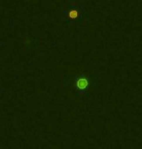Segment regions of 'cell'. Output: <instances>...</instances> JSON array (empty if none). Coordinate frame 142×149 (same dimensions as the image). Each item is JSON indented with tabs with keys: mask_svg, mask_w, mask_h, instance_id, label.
I'll return each instance as SVG.
<instances>
[{
	"mask_svg": "<svg viewBox=\"0 0 142 149\" xmlns=\"http://www.w3.org/2000/svg\"><path fill=\"white\" fill-rule=\"evenodd\" d=\"M78 11H76V10H72V11H70L69 12V14H68V17H71V19H76V17H78Z\"/></svg>",
	"mask_w": 142,
	"mask_h": 149,
	"instance_id": "obj_2",
	"label": "cell"
},
{
	"mask_svg": "<svg viewBox=\"0 0 142 149\" xmlns=\"http://www.w3.org/2000/svg\"><path fill=\"white\" fill-rule=\"evenodd\" d=\"M88 85V80L86 79H80L77 81V87L80 89H84L86 88Z\"/></svg>",
	"mask_w": 142,
	"mask_h": 149,
	"instance_id": "obj_1",
	"label": "cell"
}]
</instances>
